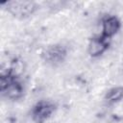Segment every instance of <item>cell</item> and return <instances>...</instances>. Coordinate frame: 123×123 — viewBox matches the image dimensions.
<instances>
[{
  "instance_id": "5",
  "label": "cell",
  "mask_w": 123,
  "mask_h": 123,
  "mask_svg": "<svg viewBox=\"0 0 123 123\" xmlns=\"http://www.w3.org/2000/svg\"><path fill=\"white\" fill-rule=\"evenodd\" d=\"M120 19L113 14H107L101 20V36L111 40L121 29Z\"/></svg>"
},
{
  "instance_id": "6",
  "label": "cell",
  "mask_w": 123,
  "mask_h": 123,
  "mask_svg": "<svg viewBox=\"0 0 123 123\" xmlns=\"http://www.w3.org/2000/svg\"><path fill=\"white\" fill-rule=\"evenodd\" d=\"M110 39L102 37L101 35H97L92 37L87 45V53L91 58H99L103 54H105L111 45Z\"/></svg>"
},
{
  "instance_id": "2",
  "label": "cell",
  "mask_w": 123,
  "mask_h": 123,
  "mask_svg": "<svg viewBox=\"0 0 123 123\" xmlns=\"http://www.w3.org/2000/svg\"><path fill=\"white\" fill-rule=\"evenodd\" d=\"M10 14L15 18L25 19L33 15L38 9L37 3L28 0L6 1L0 4Z\"/></svg>"
},
{
  "instance_id": "1",
  "label": "cell",
  "mask_w": 123,
  "mask_h": 123,
  "mask_svg": "<svg viewBox=\"0 0 123 123\" xmlns=\"http://www.w3.org/2000/svg\"><path fill=\"white\" fill-rule=\"evenodd\" d=\"M0 92L11 101H17L24 95V86L18 75L12 69L2 71L0 75Z\"/></svg>"
},
{
  "instance_id": "4",
  "label": "cell",
  "mask_w": 123,
  "mask_h": 123,
  "mask_svg": "<svg viewBox=\"0 0 123 123\" xmlns=\"http://www.w3.org/2000/svg\"><path fill=\"white\" fill-rule=\"evenodd\" d=\"M67 48L65 45L56 43L48 46L42 52L43 61L50 65H60L67 58Z\"/></svg>"
},
{
  "instance_id": "3",
  "label": "cell",
  "mask_w": 123,
  "mask_h": 123,
  "mask_svg": "<svg viewBox=\"0 0 123 123\" xmlns=\"http://www.w3.org/2000/svg\"><path fill=\"white\" fill-rule=\"evenodd\" d=\"M57 106L50 100L37 101L31 109V118L35 123H45L55 113Z\"/></svg>"
},
{
  "instance_id": "7",
  "label": "cell",
  "mask_w": 123,
  "mask_h": 123,
  "mask_svg": "<svg viewBox=\"0 0 123 123\" xmlns=\"http://www.w3.org/2000/svg\"><path fill=\"white\" fill-rule=\"evenodd\" d=\"M105 100L108 104H116L123 100V86H116L110 88L105 94Z\"/></svg>"
}]
</instances>
